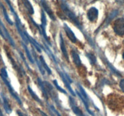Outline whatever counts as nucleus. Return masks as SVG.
I'll return each instance as SVG.
<instances>
[{
  "label": "nucleus",
  "instance_id": "nucleus-8",
  "mask_svg": "<svg viewBox=\"0 0 124 116\" xmlns=\"http://www.w3.org/2000/svg\"><path fill=\"white\" fill-rule=\"evenodd\" d=\"M69 103H70V106L71 107V109L73 110V112L76 116H85L83 112H82V111L78 107V106H76L75 100H74V99L71 97H69Z\"/></svg>",
  "mask_w": 124,
  "mask_h": 116
},
{
  "label": "nucleus",
  "instance_id": "nucleus-24",
  "mask_svg": "<svg viewBox=\"0 0 124 116\" xmlns=\"http://www.w3.org/2000/svg\"><path fill=\"white\" fill-rule=\"evenodd\" d=\"M53 84L54 85V86H55V87H56V88L57 89H58V90H59V91L61 92V93H64V94H67L66 91L64 90V89H63V88H62L60 86H59V85H58V82H57L56 80H53Z\"/></svg>",
  "mask_w": 124,
  "mask_h": 116
},
{
  "label": "nucleus",
  "instance_id": "nucleus-21",
  "mask_svg": "<svg viewBox=\"0 0 124 116\" xmlns=\"http://www.w3.org/2000/svg\"><path fill=\"white\" fill-rule=\"evenodd\" d=\"M0 6H1V7H2V12H3V14H4V18H5V19H6V20L7 21V22L8 23V24H10V25H13V22L12 21V20L10 19L9 16H8V14H7V10H6V8L4 7V6L3 5H2V4H1V3H0Z\"/></svg>",
  "mask_w": 124,
  "mask_h": 116
},
{
  "label": "nucleus",
  "instance_id": "nucleus-15",
  "mask_svg": "<svg viewBox=\"0 0 124 116\" xmlns=\"http://www.w3.org/2000/svg\"><path fill=\"white\" fill-rule=\"evenodd\" d=\"M71 56H72V58H73V60L74 63L75 64V65L78 66H81L82 63H81V59H80V57L79 56V54H78L77 52L75 50H73L71 51Z\"/></svg>",
  "mask_w": 124,
  "mask_h": 116
},
{
  "label": "nucleus",
  "instance_id": "nucleus-1",
  "mask_svg": "<svg viewBox=\"0 0 124 116\" xmlns=\"http://www.w3.org/2000/svg\"><path fill=\"white\" fill-rule=\"evenodd\" d=\"M0 76H1V79L3 80L4 83L6 84V85L7 86V88H8V91H9L11 95H12L13 98L16 100L17 102L20 105H23V103H22L21 100L19 98V95H18L16 93L15 91L14 90V89L13 88L12 86L11 85V83L10 82V81L8 80V74H7V70L5 68H2L1 70V72H0Z\"/></svg>",
  "mask_w": 124,
  "mask_h": 116
},
{
  "label": "nucleus",
  "instance_id": "nucleus-6",
  "mask_svg": "<svg viewBox=\"0 0 124 116\" xmlns=\"http://www.w3.org/2000/svg\"><path fill=\"white\" fill-rule=\"evenodd\" d=\"M47 25V19H46V16L45 15V13L44 12L43 10L41 11V32L40 33L42 34L43 37L45 39L46 41L47 42V43H48V44L50 45H51V44L49 40H48V37L47 36V34H46V27Z\"/></svg>",
  "mask_w": 124,
  "mask_h": 116
},
{
  "label": "nucleus",
  "instance_id": "nucleus-4",
  "mask_svg": "<svg viewBox=\"0 0 124 116\" xmlns=\"http://www.w3.org/2000/svg\"><path fill=\"white\" fill-rule=\"evenodd\" d=\"M58 73H59L62 80L63 81L64 85H65L66 88L68 89V90L69 91L70 94H71L73 96H76V94H75V92L73 91L72 88H71V86H70V83H72V80H71V79H70V77H69V76H68V74H67L66 73H64V72H62V71H58Z\"/></svg>",
  "mask_w": 124,
  "mask_h": 116
},
{
  "label": "nucleus",
  "instance_id": "nucleus-22",
  "mask_svg": "<svg viewBox=\"0 0 124 116\" xmlns=\"http://www.w3.org/2000/svg\"><path fill=\"white\" fill-rule=\"evenodd\" d=\"M85 56L88 58L91 65H94L95 63L96 62V56L93 54L87 53L85 54Z\"/></svg>",
  "mask_w": 124,
  "mask_h": 116
},
{
  "label": "nucleus",
  "instance_id": "nucleus-32",
  "mask_svg": "<svg viewBox=\"0 0 124 116\" xmlns=\"http://www.w3.org/2000/svg\"><path fill=\"white\" fill-rule=\"evenodd\" d=\"M122 58H123V59H124V52L123 54H122Z\"/></svg>",
  "mask_w": 124,
  "mask_h": 116
},
{
  "label": "nucleus",
  "instance_id": "nucleus-30",
  "mask_svg": "<svg viewBox=\"0 0 124 116\" xmlns=\"http://www.w3.org/2000/svg\"><path fill=\"white\" fill-rule=\"evenodd\" d=\"M16 112H17V114H18V116H24V114H23V112H21V111H19V110H18V111H17Z\"/></svg>",
  "mask_w": 124,
  "mask_h": 116
},
{
  "label": "nucleus",
  "instance_id": "nucleus-20",
  "mask_svg": "<svg viewBox=\"0 0 124 116\" xmlns=\"http://www.w3.org/2000/svg\"><path fill=\"white\" fill-rule=\"evenodd\" d=\"M22 45L23 46L24 50H25V53H26L28 59H29V60L31 63V64H34V63H35V60H34V58H33L32 56H31V53H30V51H29V49H28L27 45L25 44H24L23 42H22Z\"/></svg>",
  "mask_w": 124,
  "mask_h": 116
},
{
  "label": "nucleus",
  "instance_id": "nucleus-26",
  "mask_svg": "<svg viewBox=\"0 0 124 116\" xmlns=\"http://www.w3.org/2000/svg\"><path fill=\"white\" fill-rule=\"evenodd\" d=\"M19 54H20L21 57V58H22V59H23V60H24V63H25V65H26L27 68L29 69V70H30V68H29V65H28L27 63L26 60H25V58H24V56H23V53H22L21 52V51H19Z\"/></svg>",
  "mask_w": 124,
  "mask_h": 116
},
{
  "label": "nucleus",
  "instance_id": "nucleus-2",
  "mask_svg": "<svg viewBox=\"0 0 124 116\" xmlns=\"http://www.w3.org/2000/svg\"><path fill=\"white\" fill-rule=\"evenodd\" d=\"M113 30L118 36H124V18H118L115 21L113 24Z\"/></svg>",
  "mask_w": 124,
  "mask_h": 116
},
{
  "label": "nucleus",
  "instance_id": "nucleus-23",
  "mask_svg": "<svg viewBox=\"0 0 124 116\" xmlns=\"http://www.w3.org/2000/svg\"><path fill=\"white\" fill-rule=\"evenodd\" d=\"M78 87H79V91H80V93L81 94V95H82V96H83L86 99V100H88V95H87V93H86L85 91V89H84L83 87H82L81 85L79 84V83L78 84Z\"/></svg>",
  "mask_w": 124,
  "mask_h": 116
},
{
  "label": "nucleus",
  "instance_id": "nucleus-25",
  "mask_svg": "<svg viewBox=\"0 0 124 116\" xmlns=\"http://www.w3.org/2000/svg\"><path fill=\"white\" fill-rule=\"evenodd\" d=\"M48 106H49L48 107H49L50 109L51 110V111H52L53 113L55 114L56 115V116H61V115L60 114V113H59V112H58L56 109V108L53 106V105H48Z\"/></svg>",
  "mask_w": 124,
  "mask_h": 116
},
{
  "label": "nucleus",
  "instance_id": "nucleus-34",
  "mask_svg": "<svg viewBox=\"0 0 124 116\" xmlns=\"http://www.w3.org/2000/svg\"><path fill=\"white\" fill-rule=\"evenodd\" d=\"M0 101H1V99H0Z\"/></svg>",
  "mask_w": 124,
  "mask_h": 116
},
{
  "label": "nucleus",
  "instance_id": "nucleus-7",
  "mask_svg": "<svg viewBox=\"0 0 124 116\" xmlns=\"http://www.w3.org/2000/svg\"><path fill=\"white\" fill-rule=\"evenodd\" d=\"M87 18L90 21L94 22L98 19L99 11L96 7H92L87 12Z\"/></svg>",
  "mask_w": 124,
  "mask_h": 116
},
{
  "label": "nucleus",
  "instance_id": "nucleus-3",
  "mask_svg": "<svg viewBox=\"0 0 124 116\" xmlns=\"http://www.w3.org/2000/svg\"><path fill=\"white\" fill-rule=\"evenodd\" d=\"M0 35L3 37V39L7 40V41H8V42L10 43V44L12 47H15V44L14 41H13V39H12V37H11L10 35L9 34L8 31H7L6 27L4 25L2 22L1 21V19H0Z\"/></svg>",
  "mask_w": 124,
  "mask_h": 116
},
{
  "label": "nucleus",
  "instance_id": "nucleus-9",
  "mask_svg": "<svg viewBox=\"0 0 124 116\" xmlns=\"http://www.w3.org/2000/svg\"><path fill=\"white\" fill-rule=\"evenodd\" d=\"M64 29L65 33H66L67 36L69 37V39H70L71 42H73V43H76V41H77V39H76V36H75V33H74L73 31L71 30V29L68 26L67 24H66L65 23L64 24Z\"/></svg>",
  "mask_w": 124,
  "mask_h": 116
},
{
  "label": "nucleus",
  "instance_id": "nucleus-16",
  "mask_svg": "<svg viewBox=\"0 0 124 116\" xmlns=\"http://www.w3.org/2000/svg\"><path fill=\"white\" fill-rule=\"evenodd\" d=\"M1 96L2 98V101H3V105H4V108L5 111H6V113L7 114H10L12 112V109H11L10 106L7 100V98L5 97L2 93H1Z\"/></svg>",
  "mask_w": 124,
  "mask_h": 116
},
{
  "label": "nucleus",
  "instance_id": "nucleus-14",
  "mask_svg": "<svg viewBox=\"0 0 124 116\" xmlns=\"http://www.w3.org/2000/svg\"><path fill=\"white\" fill-rule=\"evenodd\" d=\"M38 86L39 87V88L41 89V91H42V94L44 96L45 99L46 100H47L48 98V94L47 93V90H46V88L45 87L44 84V82L41 80V79L40 78H38Z\"/></svg>",
  "mask_w": 124,
  "mask_h": 116
},
{
  "label": "nucleus",
  "instance_id": "nucleus-13",
  "mask_svg": "<svg viewBox=\"0 0 124 116\" xmlns=\"http://www.w3.org/2000/svg\"><path fill=\"white\" fill-rule=\"evenodd\" d=\"M32 52H33V58L35 61L36 62V64H37V66H38V68L40 72H41V74L42 75H44L45 74V70L44 68L42 66V64H41V61H40V59H38V58H37V55L35 53V51L33 50H32Z\"/></svg>",
  "mask_w": 124,
  "mask_h": 116
},
{
  "label": "nucleus",
  "instance_id": "nucleus-18",
  "mask_svg": "<svg viewBox=\"0 0 124 116\" xmlns=\"http://www.w3.org/2000/svg\"><path fill=\"white\" fill-rule=\"evenodd\" d=\"M39 59H40V61H41L42 66H43V68H44V70L47 71V73H48V74L49 75L52 74V71H51L50 68L49 66H48V65H47V63H46V60H45L44 57L42 56H40Z\"/></svg>",
  "mask_w": 124,
  "mask_h": 116
},
{
  "label": "nucleus",
  "instance_id": "nucleus-31",
  "mask_svg": "<svg viewBox=\"0 0 124 116\" xmlns=\"http://www.w3.org/2000/svg\"><path fill=\"white\" fill-rule=\"evenodd\" d=\"M0 116H3V114H2V112L1 111V109H0Z\"/></svg>",
  "mask_w": 124,
  "mask_h": 116
},
{
  "label": "nucleus",
  "instance_id": "nucleus-35",
  "mask_svg": "<svg viewBox=\"0 0 124 116\" xmlns=\"http://www.w3.org/2000/svg\"></svg>",
  "mask_w": 124,
  "mask_h": 116
},
{
  "label": "nucleus",
  "instance_id": "nucleus-12",
  "mask_svg": "<svg viewBox=\"0 0 124 116\" xmlns=\"http://www.w3.org/2000/svg\"><path fill=\"white\" fill-rule=\"evenodd\" d=\"M76 94H77V95H78V96L79 97V99H81V100H82V102H83V103L84 104L85 107V108H86V109H87V112H88V113H89L90 115H92V116H94V113H93V112H92V111H90V109H89V106H88V100H86V99H85V98L84 97L82 96V95H81V93H80V92L78 91L77 90L76 91Z\"/></svg>",
  "mask_w": 124,
  "mask_h": 116
},
{
  "label": "nucleus",
  "instance_id": "nucleus-29",
  "mask_svg": "<svg viewBox=\"0 0 124 116\" xmlns=\"http://www.w3.org/2000/svg\"><path fill=\"white\" fill-rule=\"evenodd\" d=\"M38 110H39V111L40 114H41V116H48L47 114H46V113H45L44 112H43V111H41V110H40L39 109Z\"/></svg>",
  "mask_w": 124,
  "mask_h": 116
},
{
  "label": "nucleus",
  "instance_id": "nucleus-11",
  "mask_svg": "<svg viewBox=\"0 0 124 116\" xmlns=\"http://www.w3.org/2000/svg\"><path fill=\"white\" fill-rule=\"evenodd\" d=\"M60 47H61V51L63 55H64V58H65L67 61L69 62V56H68V53H67V51L66 47H65V44H64V39H63L62 36L61 34H60Z\"/></svg>",
  "mask_w": 124,
  "mask_h": 116
},
{
  "label": "nucleus",
  "instance_id": "nucleus-10",
  "mask_svg": "<svg viewBox=\"0 0 124 116\" xmlns=\"http://www.w3.org/2000/svg\"><path fill=\"white\" fill-rule=\"evenodd\" d=\"M41 4L42 8H43L44 10L46 11V13L48 14V16L52 19V20L55 21L56 18L54 15V13H53V12H52V10H51V8H50L49 6L47 5V2H46L44 0H41Z\"/></svg>",
  "mask_w": 124,
  "mask_h": 116
},
{
  "label": "nucleus",
  "instance_id": "nucleus-17",
  "mask_svg": "<svg viewBox=\"0 0 124 116\" xmlns=\"http://www.w3.org/2000/svg\"><path fill=\"white\" fill-rule=\"evenodd\" d=\"M27 89H28V91H29L30 94L31 95V96L32 97L33 99L35 100H36L38 103H39L41 104H41H42L41 100L38 97V96L36 95V94L35 93V91H34L31 89V88L29 85L27 86Z\"/></svg>",
  "mask_w": 124,
  "mask_h": 116
},
{
  "label": "nucleus",
  "instance_id": "nucleus-27",
  "mask_svg": "<svg viewBox=\"0 0 124 116\" xmlns=\"http://www.w3.org/2000/svg\"><path fill=\"white\" fill-rule=\"evenodd\" d=\"M119 86H120V88H121L122 91L124 93V79L121 80L119 83Z\"/></svg>",
  "mask_w": 124,
  "mask_h": 116
},
{
  "label": "nucleus",
  "instance_id": "nucleus-33",
  "mask_svg": "<svg viewBox=\"0 0 124 116\" xmlns=\"http://www.w3.org/2000/svg\"><path fill=\"white\" fill-rule=\"evenodd\" d=\"M52 116H54V115L53 114H52Z\"/></svg>",
  "mask_w": 124,
  "mask_h": 116
},
{
  "label": "nucleus",
  "instance_id": "nucleus-28",
  "mask_svg": "<svg viewBox=\"0 0 124 116\" xmlns=\"http://www.w3.org/2000/svg\"><path fill=\"white\" fill-rule=\"evenodd\" d=\"M116 2L119 5H123L124 4V0H115Z\"/></svg>",
  "mask_w": 124,
  "mask_h": 116
},
{
  "label": "nucleus",
  "instance_id": "nucleus-5",
  "mask_svg": "<svg viewBox=\"0 0 124 116\" xmlns=\"http://www.w3.org/2000/svg\"><path fill=\"white\" fill-rule=\"evenodd\" d=\"M61 8L62 9L63 12H64L65 14L69 17V18L70 19H71V21L75 24V25H77L78 27H79L80 26V23L79 22V20L78 19V18H76V15L68 8L67 6H66V4H65L64 3H62L61 4Z\"/></svg>",
  "mask_w": 124,
  "mask_h": 116
},
{
  "label": "nucleus",
  "instance_id": "nucleus-19",
  "mask_svg": "<svg viewBox=\"0 0 124 116\" xmlns=\"http://www.w3.org/2000/svg\"><path fill=\"white\" fill-rule=\"evenodd\" d=\"M23 4H24V6H25V8H27V10H28V12L30 13V14H33L34 13V8L33 7L31 6V3L30 2V1L29 0H22Z\"/></svg>",
  "mask_w": 124,
  "mask_h": 116
}]
</instances>
